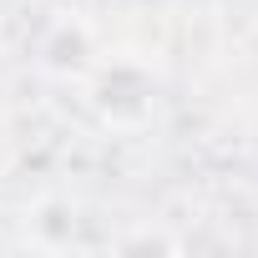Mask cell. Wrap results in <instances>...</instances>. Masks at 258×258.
<instances>
[{
    "instance_id": "6da1fadb",
    "label": "cell",
    "mask_w": 258,
    "mask_h": 258,
    "mask_svg": "<svg viewBox=\"0 0 258 258\" xmlns=\"http://www.w3.org/2000/svg\"><path fill=\"white\" fill-rule=\"evenodd\" d=\"M81 86H86L91 116L101 126H111V132H147L157 121L162 76L142 56H101Z\"/></svg>"
},
{
    "instance_id": "7a4b0ae2",
    "label": "cell",
    "mask_w": 258,
    "mask_h": 258,
    "mask_svg": "<svg viewBox=\"0 0 258 258\" xmlns=\"http://www.w3.org/2000/svg\"><path fill=\"white\" fill-rule=\"evenodd\" d=\"M96 61H101V46H96V31L81 16L51 21L41 31V41H36V66L51 81H86Z\"/></svg>"
},
{
    "instance_id": "3957f363",
    "label": "cell",
    "mask_w": 258,
    "mask_h": 258,
    "mask_svg": "<svg viewBox=\"0 0 258 258\" xmlns=\"http://www.w3.org/2000/svg\"><path fill=\"white\" fill-rule=\"evenodd\" d=\"M31 228L41 233V243H71L76 233V208L66 198H41L31 208Z\"/></svg>"
},
{
    "instance_id": "277c9868",
    "label": "cell",
    "mask_w": 258,
    "mask_h": 258,
    "mask_svg": "<svg viewBox=\"0 0 258 258\" xmlns=\"http://www.w3.org/2000/svg\"><path fill=\"white\" fill-rule=\"evenodd\" d=\"M116 253H177V238H162V233H132V238H116Z\"/></svg>"
},
{
    "instance_id": "5b68a950",
    "label": "cell",
    "mask_w": 258,
    "mask_h": 258,
    "mask_svg": "<svg viewBox=\"0 0 258 258\" xmlns=\"http://www.w3.org/2000/svg\"><path fill=\"white\" fill-rule=\"evenodd\" d=\"M0 11H6V0H0Z\"/></svg>"
}]
</instances>
